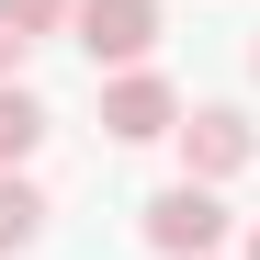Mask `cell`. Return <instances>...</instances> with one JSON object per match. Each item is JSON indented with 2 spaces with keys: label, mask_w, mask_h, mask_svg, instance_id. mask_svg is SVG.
<instances>
[{
  "label": "cell",
  "mask_w": 260,
  "mask_h": 260,
  "mask_svg": "<svg viewBox=\"0 0 260 260\" xmlns=\"http://www.w3.org/2000/svg\"><path fill=\"white\" fill-rule=\"evenodd\" d=\"M158 23H170L158 0H79V23H68V46L91 57L102 79H113V68H147V57H158Z\"/></svg>",
  "instance_id": "cell-2"
},
{
  "label": "cell",
  "mask_w": 260,
  "mask_h": 260,
  "mask_svg": "<svg viewBox=\"0 0 260 260\" xmlns=\"http://www.w3.org/2000/svg\"><path fill=\"white\" fill-rule=\"evenodd\" d=\"M170 147H181V181H215V192H226L238 170L260 158V124H249L238 102H192V113H181V136H170Z\"/></svg>",
  "instance_id": "cell-3"
},
{
  "label": "cell",
  "mask_w": 260,
  "mask_h": 260,
  "mask_svg": "<svg viewBox=\"0 0 260 260\" xmlns=\"http://www.w3.org/2000/svg\"><path fill=\"white\" fill-rule=\"evenodd\" d=\"M46 124H57V113H46V102H34V91H23V79H0V170H23L34 147H46Z\"/></svg>",
  "instance_id": "cell-6"
},
{
  "label": "cell",
  "mask_w": 260,
  "mask_h": 260,
  "mask_svg": "<svg viewBox=\"0 0 260 260\" xmlns=\"http://www.w3.org/2000/svg\"><path fill=\"white\" fill-rule=\"evenodd\" d=\"M0 23L34 46V34H68V23H79V0H0Z\"/></svg>",
  "instance_id": "cell-7"
},
{
  "label": "cell",
  "mask_w": 260,
  "mask_h": 260,
  "mask_svg": "<svg viewBox=\"0 0 260 260\" xmlns=\"http://www.w3.org/2000/svg\"><path fill=\"white\" fill-rule=\"evenodd\" d=\"M46 181H23V170H0V249H46Z\"/></svg>",
  "instance_id": "cell-5"
},
{
  "label": "cell",
  "mask_w": 260,
  "mask_h": 260,
  "mask_svg": "<svg viewBox=\"0 0 260 260\" xmlns=\"http://www.w3.org/2000/svg\"><path fill=\"white\" fill-rule=\"evenodd\" d=\"M12 57H23V34H12V23H0V79H12Z\"/></svg>",
  "instance_id": "cell-8"
},
{
  "label": "cell",
  "mask_w": 260,
  "mask_h": 260,
  "mask_svg": "<svg viewBox=\"0 0 260 260\" xmlns=\"http://www.w3.org/2000/svg\"><path fill=\"white\" fill-rule=\"evenodd\" d=\"M249 260H260V215H249Z\"/></svg>",
  "instance_id": "cell-9"
},
{
  "label": "cell",
  "mask_w": 260,
  "mask_h": 260,
  "mask_svg": "<svg viewBox=\"0 0 260 260\" xmlns=\"http://www.w3.org/2000/svg\"><path fill=\"white\" fill-rule=\"evenodd\" d=\"M136 238H147L158 260H215V249L238 238V215H226L215 181H158V192L136 204Z\"/></svg>",
  "instance_id": "cell-1"
},
{
  "label": "cell",
  "mask_w": 260,
  "mask_h": 260,
  "mask_svg": "<svg viewBox=\"0 0 260 260\" xmlns=\"http://www.w3.org/2000/svg\"><path fill=\"white\" fill-rule=\"evenodd\" d=\"M181 113H192V102L170 91L158 68H113V79H102V136H113V147H158V136H181Z\"/></svg>",
  "instance_id": "cell-4"
},
{
  "label": "cell",
  "mask_w": 260,
  "mask_h": 260,
  "mask_svg": "<svg viewBox=\"0 0 260 260\" xmlns=\"http://www.w3.org/2000/svg\"><path fill=\"white\" fill-rule=\"evenodd\" d=\"M249 79H260V34H249Z\"/></svg>",
  "instance_id": "cell-10"
}]
</instances>
